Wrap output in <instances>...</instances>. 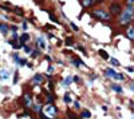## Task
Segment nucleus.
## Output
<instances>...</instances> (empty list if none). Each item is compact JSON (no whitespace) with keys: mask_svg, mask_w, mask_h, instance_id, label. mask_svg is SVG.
I'll return each mask as SVG.
<instances>
[{"mask_svg":"<svg viewBox=\"0 0 134 119\" xmlns=\"http://www.w3.org/2000/svg\"><path fill=\"white\" fill-rule=\"evenodd\" d=\"M133 17H134V13H133L131 11H129V9H126V11L121 15L119 22H121V24H126V23H129V22L133 20Z\"/></svg>","mask_w":134,"mask_h":119,"instance_id":"nucleus-1","label":"nucleus"},{"mask_svg":"<svg viewBox=\"0 0 134 119\" xmlns=\"http://www.w3.org/2000/svg\"><path fill=\"white\" fill-rule=\"evenodd\" d=\"M93 15L95 16V17H98V19H100V20H110V13L109 12H106V11H103V9H95V11L93 12Z\"/></svg>","mask_w":134,"mask_h":119,"instance_id":"nucleus-2","label":"nucleus"},{"mask_svg":"<svg viewBox=\"0 0 134 119\" xmlns=\"http://www.w3.org/2000/svg\"><path fill=\"white\" fill-rule=\"evenodd\" d=\"M44 114L46 115H50V116H54L56 114V108L52 106V104H48V106L44 107Z\"/></svg>","mask_w":134,"mask_h":119,"instance_id":"nucleus-3","label":"nucleus"},{"mask_svg":"<svg viewBox=\"0 0 134 119\" xmlns=\"http://www.w3.org/2000/svg\"><path fill=\"white\" fill-rule=\"evenodd\" d=\"M110 11H111L113 15H118L119 12H121V7H119V4H111V7H110Z\"/></svg>","mask_w":134,"mask_h":119,"instance_id":"nucleus-4","label":"nucleus"},{"mask_svg":"<svg viewBox=\"0 0 134 119\" xmlns=\"http://www.w3.org/2000/svg\"><path fill=\"white\" fill-rule=\"evenodd\" d=\"M32 83L34 84H40V83H43V76L40 74H36L35 76L32 78Z\"/></svg>","mask_w":134,"mask_h":119,"instance_id":"nucleus-5","label":"nucleus"},{"mask_svg":"<svg viewBox=\"0 0 134 119\" xmlns=\"http://www.w3.org/2000/svg\"><path fill=\"white\" fill-rule=\"evenodd\" d=\"M23 99H24V106H26V107H30V106H32L31 96H30L28 94H24V96H23Z\"/></svg>","mask_w":134,"mask_h":119,"instance_id":"nucleus-6","label":"nucleus"},{"mask_svg":"<svg viewBox=\"0 0 134 119\" xmlns=\"http://www.w3.org/2000/svg\"><path fill=\"white\" fill-rule=\"evenodd\" d=\"M9 78V72L7 70H0V79H3V80H7Z\"/></svg>","mask_w":134,"mask_h":119,"instance_id":"nucleus-7","label":"nucleus"},{"mask_svg":"<svg viewBox=\"0 0 134 119\" xmlns=\"http://www.w3.org/2000/svg\"><path fill=\"white\" fill-rule=\"evenodd\" d=\"M38 46H39L40 50H44L46 48V42H44V39H43L42 36L38 37Z\"/></svg>","mask_w":134,"mask_h":119,"instance_id":"nucleus-8","label":"nucleus"},{"mask_svg":"<svg viewBox=\"0 0 134 119\" xmlns=\"http://www.w3.org/2000/svg\"><path fill=\"white\" fill-rule=\"evenodd\" d=\"M105 72H106V76H110V78H115V75H117V72L111 68H107Z\"/></svg>","mask_w":134,"mask_h":119,"instance_id":"nucleus-9","label":"nucleus"},{"mask_svg":"<svg viewBox=\"0 0 134 119\" xmlns=\"http://www.w3.org/2000/svg\"><path fill=\"white\" fill-rule=\"evenodd\" d=\"M28 39H30V35H28V34H23V35L20 36V43H22V46L24 44V43H26Z\"/></svg>","mask_w":134,"mask_h":119,"instance_id":"nucleus-10","label":"nucleus"},{"mask_svg":"<svg viewBox=\"0 0 134 119\" xmlns=\"http://www.w3.org/2000/svg\"><path fill=\"white\" fill-rule=\"evenodd\" d=\"M127 37H129V39H134V28L133 27H130V28H129V30H127Z\"/></svg>","mask_w":134,"mask_h":119,"instance_id":"nucleus-11","label":"nucleus"},{"mask_svg":"<svg viewBox=\"0 0 134 119\" xmlns=\"http://www.w3.org/2000/svg\"><path fill=\"white\" fill-rule=\"evenodd\" d=\"M95 3V0H83L82 4L85 7H90V6H93V4Z\"/></svg>","mask_w":134,"mask_h":119,"instance_id":"nucleus-12","label":"nucleus"},{"mask_svg":"<svg viewBox=\"0 0 134 119\" xmlns=\"http://www.w3.org/2000/svg\"><path fill=\"white\" fill-rule=\"evenodd\" d=\"M82 118H86V119L91 118V112H90L89 110H83L82 111Z\"/></svg>","mask_w":134,"mask_h":119,"instance_id":"nucleus-13","label":"nucleus"},{"mask_svg":"<svg viewBox=\"0 0 134 119\" xmlns=\"http://www.w3.org/2000/svg\"><path fill=\"white\" fill-rule=\"evenodd\" d=\"M0 31H2V34H3V35H7V32H8V27H7V26H4V24H0Z\"/></svg>","mask_w":134,"mask_h":119,"instance_id":"nucleus-14","label":"nucleus"},{"mask_svg":"<svg viewBox=\"0 0 134 119\" xmlns=\"http://www.w3.org/2000/svg\"><path fill=\"white\" fill-rule=\"evenodd\" d=\"M73 80H74V79L71 78V76H67V78H66V79L63 80V84H64V86H70V84H71V82H73Z\"/></svg>","mask_w":134,"mask_h":119,"instance_id":"nucleus-15","label":"nucleus"},{"mask_svg":"<svg viewBox=\"0 0 134 119\" xmlns=\"http://www.w3.org/2000/svg\"><path fill=\"white\" fill-rule=\"evenodd\" d=\"M99 54H100V56H102L103 59H106V60L109 59V55H107V54H106V52H105L103 50H100V51H99Z\"/></svg>","mask_w":134,"mask_h":119,"instance_id":"nucleus-16","label":"nucleus"},{"mask_svg":"<svg viewBox=\"0 0 134 119\" xmlns=\"http://www.w3.org/2000/svg\"><path fill=\"white\" fill-rule=\"evenodd\" d=\"M110 63H111L113 66H119V62H118L117 59H114V58H113V59H110Z\"/></svg>","mask_w":134,"mask_h":119,"instance_id":"nucleus-17","label":"nucleus"},{"mask_svg":"<svg viewBox=\"0 0 134 119\" xmlns=\"http://www.w3.org/2000/svg\"><path fill=\"white\" fill-rule=\"evenodd\" d=\"M113 88H114V90H115V91H117V92H122V88H121V87H119V86H115V84H114V86H113Z\"/></svg>","mask_w":134,"mask_h":119,"instance_id":"nucleus-18","label":"nucleus"},{"mask_svg":"<svg viewBox=\"0 0 134 119\" xmlns=\"http://www.w3.org/2000/svg\"><path fill=\"white\" fill-rule=\"evenodd\" d=\"M13 11H15V12L18 13V15H20V16L23 15V9H19V8H15V9H13Z\"/></svg>","mask_w":134,"mask_h":119,"instance_id":"nucleus-19","label":"nucleus"},{"mask_svg":"<svg viewBox=\"0 0 134 119\" xmlns=\"http://www.w3.org/2000/svg\"><path fill=\"white\" fill-rule=\"evenodd\" d=\"M69 116H70V119H79L78 116H75L73 112H69Z\"/></svg>","mask_w":134,"mask_h":119,"instance_id":"nucleus-20","label":"nucleus"},{"mask_svg":"<svg viewBox=\"0 0 134 119\" xmlns=\"http://www.w3.org/2000/svg\"><path fill=\"white\" fill-rule=\"evenodd\" d=\"M19 64H20V66H24V64H26V59H19Z\"/></svg>","mask_w":134,"mask_h":119,"instance_id":"nucleus-21","label":"nucleus"},{"mask_svg":"<svg viewBox=\"0 0 134 119\" xmlns=\"http://www.w3.org/2000/svg\"><path fill=\"white\" fill-rule=\"evenodd\" d=\"M64 102H67V103H70V102H71V99H70L69 95H64Z\"/></svg>","mask_w":134,"mask_h":119,"instance_id":"nucleus-22","label":"nucleus"},{"mask_svg":"<svg viewBox=\"0 0 134 119\" xmlns=\"http://www.w3.org/2000/svg\"><path fill=\"white\" fill-rule=\"evenodd\" d=\"M74 64H75V66H79V64H80V60H79V59H74Z\"/></svg>","mask_w":134,"mask_h":119,"instance_id":"nucleus-23","label":"nucleus"},{"mask_svg":"<svg viewBox=\"0 0 134 119\" xmlns=\"http://www.w3.org/2000/svg\"><path fill=\"white\" fill-rule=\"evenodd\" d=\"M71 27H73V30H74V31H78V27H76L74 23H71Z\"/></svg>","mask_w":134,"mask_h":119,"instance_id":"nucleus-24","label":"nucleus"},{"mask_svg":"<svg viewBox=\"0 0 134 119\" xmlns=\"http://www.w3.org/2000/svg\"><path fill=\"white\" fill-rule=\"evenodd\" d=\"M66 43H67V44H69V46H70V44H73V39H70V37H69V39H67V42H66Z\"/></svg>","mask_w":134,"mask_h":119,"instance_id":"nucleus-25","label":"nucleus"},{"mask_svg":"<svg viewBox=\"0 0 134 119\" xmlns=\"http://www.w3.org/2000/svg\"><path fill=\"white\" fill-rule=\"evenodd\" d=\"M133 3H134V0H127V4H129V6H131Z\"/></svg>","mask_w":134,"mask_h":119,"instance_id":"nucleus-26","label":"nucleus"},{"mask_svg":"<svg viewBox=\"0 0 134 119\" xmlns=\"http://www.w3.org/2000/svg\"><path fill=\"white\" fill-rule=\"evenodd\" d=\"M24 51H26L27 54H28V52H30V48H28V47H24Z\"/></svg>","mask_w":134,"mask_h":119,"instance_id":"nucleus-27","label":"nucleus"},{"mask_svg":"<svg viewBox=\"0 0 134 119\" xmlns=\"http://www.w3.org/2000/svg\"><path fill=\"white\" fill-rule=\"evenodd\" d=\"M52 70H54L52 67H48V72H50V74H52Z\"/></svg>","mask_w":134,"mask_h":119,"instance_id":"nucleus-28","label":"nucleus"},{"mask_svg":"<svg viewBox=\"0 0 134 119\" xmlns=\"http://www.w3.org/2000/svg\"><path fill=\"white\" fill-rule=\"evenodd\" d=\"M131 90H134V84H131Z\"/></svg>","mask_w":134,"mask_h":119,"instance_id":"nucleus-29","label":"nucleus"},{"mask_svg":"<svg viewBox=\"0 0 134 119\" xmlns=\"http://www.w3.org/2000/svg\"><path fill=\"white\" fill-rule=\"evenodd\" d=\"M98 2H102V0H98Z\"/></svg>","mask_w":134,"mask_h":119,"instance_id":"nucleus-30","label":"nucleus"},{"mask_svg":"<svg viewBox=\"0 0 134 119\" xmlns=\"http://www.w3.org/2000/svg\"><path fill=\"white\" fill-rule=\"evenodd\" d=\"M133 119H134V118H133Z\"/></svg>","mask_w":134,"mask_h":119,"instance_id":"nucleus-31","label":"nucleus"}]
</instances>
